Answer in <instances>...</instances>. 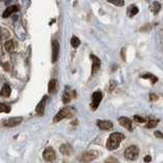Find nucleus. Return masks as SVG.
I'll return each instance as SVG.
<instances>
[{
    "label": "nucleus",
    "mask_w": 163,
    "mask_h": 163,
    "mask_svg": "<svg viewBox=\"0 0 163 163\" xmlns=\"http://www.w3.org/2000/svg\"><path fill=\"white\" fill-rule=\"evenodd\" d=\"M59 50H60V46H59V42L57 40L52 41V62H57V57H59Z\"/></svg>",
    "instance_id": "f8f14e48"
},
{
    "label": "nucleus",
    "mask_w": 163,
    "mask_h": 163,
    "mask_svg": "<svg viewBox=\"0 0 163 163\" xmlns=\"http://www.w3.org/2000/svg\"><path fill=\"white\" fill-rule=\"evenodd\" d=\"M19 10V6H17V5H13V6H8L7 8L4 10V12H3L2 14V17H9L10 14L13 13V12H16Z\"/></svg>",
    "instance_id": "ddd939ff"
},
{
    "label": "nucleus",
    "mask_w": 163,
    "mask_h": 163,
    "mask_svg": "<svg viewBox=\"0 0 163 163\" xmlns=\"http://www.w3.org/2000/svg\"><path fill=\"white\" fill-rule=\"evenodd\" d=\"M133 119H135V121L140 122V123L146 122V119H145L144 117H142V116H139V115H135V117H133Z\"/></svg>",
    "instance_id": "a878e982"
},
{
    "label": "nucleus",
    "mask_w": 163,
    "mask_h": 163,
    "mask_svg": "<svg viewBox=\"0 0 163 163\" xmlns=\"http://www.w3.org/2000/svg\"><path fill=\"white\" fill-rule=\"evenodd\" d=\"M96 125L103 130H110L113 128V123L109 120H97Z\"/></svg>",
    "instance_id": "0eeeda50"
},
{
    "label": "nucleus",
    "mask_w": 163,
    "mask_h": 163,
    "mask_svg": "<svg viewBox=\"0 0 163 163\" xmlns=\"http://www.w3.org/2000/svg\"><path fill=\"white\" fill-rule=\"evenodd\" d=\"M4 47H5V49L7 50V52H12V50L14 49V44H13V42H12V40L6 41L5 44H4Z\"/></svg>",
    "instance_id": "4be33fe9"
},
{
    "label": "nucleus",
    "mask_w": 163,
    "mask_h": 163,
    "mask_svg": "<svg viewBox=\"0 0 163 163\" xmlns=\"http://www.w3.org/2000/svg\"><path fill=\"white\" fill-rule=\"evenodd\" d=\"M46 100H47V97H46V96H43V99L40 101V103H38L37 107H36V112L38 113V115H41V116H42L43 114H44Z\"/></svg>",
    "instance_id": "9b49d317"
},
{
    "label": "nucleus",
    "mask_w": 163,
    "mask_h": 163,
    "mask_svg": "<svg viewBox=\"0 0 163 163\" xmlns=\"http://www.w3.org/2000/svg\"><path fill=\"white\" fill-rule=\"evenodd\" d=\"M72 96H71V92L69 90H65L63 96H62V100H63V103L64 104H68L69 102L71 101Z\"/></svg>",
    "instance_id": "6ab92c4d"
},
{
    "label": "nucleus",
    "mask_w": 163,
    "mask_h": 163,
    "mask_svg": "<svg viewBox=\"0 0 163 163\" xmlns=\"http://www.w3.org/2000/svg\"><path fill=\"white\" fill-rule=\"evenodd\" d=\"M140 154V149L136 146H129L126 148L124 152V156L128 160H136L139 157Z\"/></svg>",
    "instance_id": "7ed1b4c3"
},
{
    "label": "nucleus",
    "mask_w": 163,
    "mask_h": 163,
    "mask_svg": "<svg viewBox=\"0 0 163 163\" xmlns=\"http://www.w3.org/2000/svg\"><path fill=\"white\" fill-rule=\"evenodd\" d=\"M158 99V96L155 95V93H150V100L151 101H156Z\"/></svg>",
    "instance_id": "c85d7f7f"
},
{
    "label": "nucleus",
    "mask_w": 163,
    "mask_h": 163,
    "mask_svg": "<svg viewBox=\"0 0 163 163\" xmlns=\"http://www.w3.org/2000/svg\"><path fill=\"white\" fill-rule=\"evenodd\" d=\"M23 121V118L22 117H13V118H9L8 120H7L4 125L7 126V127H12V126H17L19 125L20 123Z\"/></svg>",
    "instance_id": "1a4fd4ad"
},
{
    "label": "nucleus",
    "mask_w": 163,
    "mask_h": 163,
    "mask_svg": "<svg viewBox=\"0 0 163 163\" xmlns=\"http://www.w3.org/2000/svg\"><path fill=\"white\" fill-rule=\"evenodd\" d=\"M105 163H119V161L114 157H109L108 159H106Z\"/></svg>",
    "instance_id": "bb28decb"
},
{
    "label": "nucleus",
    "mask_w": 163,
    "mask_h": 163,
    "mask_svg": "<svg viewBox=\"0 0 163 163\" xmlns=\"http://www.w3.org/2000/svg\"><path fill=\"white\" fill-rule=\"evenodd\" d=\"M0 42H1V38H0Z\"/></svg>",
    "instance_id": "7c9ffc66"
},
{
    "label": "nucleus",
    "mask_w": 163,
    "mask_h": 163,
    "mask_svg": "<svg viewBox=\"0 0 163 163\" xmlns=\"http://www.w3.org/2000/svg\"><path fill=\"white\" fill-rule=\"evenodd\" d=\"M56 89H57V80L52 79V80H50V82L48 83V91L52 93L56 91Z\"/></svg>",
    "instance_id": "412c9836"
},
{
    "label": "nucleus",
    "mask_w": 163,
    "mask_h": 163,
    "mask_svg": "<svg viewBox=\"0 0 163 163\" xmlns=\"http://www.w3.org/2000/svg\"><path fill=\"white\" fill-rule=\"evenodd\" d=\"M151 160H152V158H151V156H149V155L145 156V158H144V161H145V162H150Z\"/></svg>",
    "instance_id": "c756f323"
},
{
    "label": "nucleus",
    "mask_w": 163,
    "mask_h": 163,
    "mask_svg": "<svg viewBox=\"0 0 163 163\" xmlns=\"http://www.w3.org/2000/svg\"><path fill=\"white\" fill-rule=\"evenodd\" d=\"M119 123H120V125L123 126L124 128H126L129 131H131L132 130V124H131V120L126 117H120L118 119Z\"/></svg>",
    "instance_id": "6e6552de"
},
{
    "label": "nucleus",
    "mask_w": 163,
    "mask_h": 163,
    "mask_svg": "<svg viewBox=\"0 0 163 163\" xmlns=\"http://www.w3.org/2000/svg\"><path fill=\"white\" fill-rule=\"evenodd\" d=\"M154 136L156 137H158V139H163V133L161 131H155Z\"/></svg>",
    "instance_id": "cd10ccee"
},
{
    "label": "nucleus",
    "mask_w": 163,
    "mask_h": 163,
    "mask_svg": "<svg viewBox=\"0 0 163 163\" xmlns=\"http://www.w3.org/2000/svg\"><path fill=\"white\" fill-rule=\"evenodd\" d=\"M60 151H61V153H63L64 155H70L72 153V148H71V146H69V145L65 144L63 146H61Z\"/></svg>",
    "instance_id": "f3484780"
},
{
    "label": "nucleus",
    "mask_w": 163,
    "mask_h": 163,
    "mask_svg": "<svg viewBox=\"0 0 163 163\" xmlns=\"http://www.w3.org/2000/svg\"><path fill=\"white\" fill-rule=\"evenodd\" d=\"M75 113V110L74 108L72 107H66V108H63L62 110L57 113L53 118V121L54 122H59L61 120H63L65 118H68V117H71L73 116V114Z\"/></svg>",
    "instance_id": "f03ea898"
},
{
    "label": "nucleus",
    "mask_w": 163,
    "mask_h": 163,
    "mask_svg": "<svg viewBox=\"0 0 163 163\" xmlns=\"http://www.w3.org/2000/svg\"><path fill=\"white\" fill-rule=\"evenodd\" d=\"M10 93H12V88L9 87V85H7V84L3 85L1 91H0V96L2 97H8L10 96Z\"/></svg>",
    "instance_id": "4468645a"
},
{
    "label": "nucleus",
    "mask_w": 163,
    "mask_h": 163,
    "mask_svg": "<svg viewBox=\"0 0 163 163\" xmlns=\"http://www.w3.org/2000/svg\"><path fill=\"white\" fill-rule=\"evenodd\" d=\"M90 57H91V61H92V67H91V73L95 74L96 72L99 70L100 67H101V61L97 57L93 56V54H91L90 56Z\"/></svg>",
    "instance_id": "9d476101"
},
{
    "label": "nucleus",
    "mask_w": 163,
    "mask_h": 163,
    "mask_svg": "<svg viewBox=\"0 0 163 163\" xmlns=\"http://www.w3.org/2000/svg\"><path fill=\"white\" fill-rule=\"evenodd\" d=\"M150 9H151V12H153L154 14H156V13L159 12V10L161 9V4L159 2H157V1H154L150 5Z\"/></svg>",
    "instance_id": "dca6fc26"
},
{
    "label": "nucleus",
    "mask_w": 163,
    "mask_h": 163,
    "mask_svg": "<svg viewBox=\"0 0 163 163\" xmlns=\"http://www.w3.org/2000/svg\"><path fill=\"white\" fill-rule=\"evenodd\" d=\"M43 159L47 162H52L53 160H56V152L53 151L52 148H46V149L43 151Z\"/></svg>",
    "instance_id": "423d86ee"
},
{
    "label": "nucleus",
    "mask_w": 163,
    "mask_h": 163,
    "mask_svg": "<svg viewBox=\"0 0 163 163\" xmlns=\"http://www.w3.org/2000/svg\"><path fill=\"white\" fill-rule=\"evenodd\" d=\"M102 99H103V95L101 91H96L93 92L92 97H91V109L92 110H96L99 108L101 102H102Z\"/></svg>",
    "instance_id": "20e7f679"
},
{
    "label": "nucleus",
    "mask_w": 163,
    "mask_h": 163,
    "mask_svg": "<svg viewBox=\"0 0 163 163\" xmlns=\"http://www.w3.org/2000/svg\"><path fill=\"white\" fill-rule=\"evenodd\" d=\"M79 44H80V40H79V38H77L76 36H73V37L71 38V45L73 46L74 48H77Z\"/></svg>",
    "instance_id": "5701e85b"
},
{
    "label": "nucleus",
    "mask_w": 163,
    "mask_h": 163,
    "mask_svg": "<svg viewBox=\"0 0 163 163\" xmlns=\"http://www.w3.org/2000/svg\"><path fill=\"white\" fill-rule=\"evenodd\" d=\"M142 78H144V79H149V80H151L152 84H155V83L158 81V78L156 77V76L153 75V74H151V73H147V74L142 75Z\"/></svg>",
    "instance_id": "a211bd4d"
},
{
    "label": "nucleus",
    "mask_w": 163,
    "mask_h": 163,
    "mask_svg": "<svg viewBox=\"0 0 163 163\" xmlns=\"http://www.w3.org/2000/svg\"><path fill=\"white\" fill-rule=\"evenodd\" d=\"M158 120L156 119H150V120L147 121V124H146V127L147 128H153V127H156L157 124H158Z\"/></svg>",
    "instance_id": "aec40b11"
},
{
    "label": "nucleus",
    "mask_w": 163,
    "mask_h": 163,
    "mask_svg": "<svg viewBox=\"0 0 163 163\" xmlns=\"http://www.w3.org/2000/svg\"><path fill=\"white\" fill-rule=\"evenodd\" d=\"M124 135L120 132H114L109 136V139L107 141V149L108 150H115L119 147V145L124 140Z\"/></svg>",
    "instance_id": "f257e3e1"
},
{
    "label": "nucleus",
    "mask_w": 163,
    "mask_h": 163,
    "mask_svg": "<svg viewBox=\"0 0 163 163\" xmlns=\"http://www.w3.org/2000/svg\"><path fill=\"white\" fill-rule=\"evenodd\" d=\"M139 12V8H137V6L132 4V5H129L128 8H127V14L128 17H132L133 16H136V14Z\"/></svg>",
    "instance_id": "2eb2a0df"
},
{
    "label": "nucleus",
    "mask_w": 163,
    "mask_h": 163,
    "mask_svg": "<svg viewBox=\"0 0 163 163\" xmlns=\"http://www.w3.org/2000/svg\"><path fill=\"white\" fill-rule=\"evenodd\" d=\"M97 152L96 151H87V152H84L81 157H80V160L82 162H90L92 160H95V159L97 157Z\"/></svg>",
    "instance_id": "39448f33"
},
{
    "label": "nucleus",
    "mask_w": 163,
    "mask_h": 163,
    "mask_svg": "<svg viewBox=\"0 0 163 163\" xmlns=\"http://www.w3.org/2000/svg\"><path fill=\"white\" fill-rule=\"evenodd\" d=\"M1 112H5V113H8V112H10L9 106H7V105H5V104L0 103V113H1Z\"/></svg>",
    "instance_id": "393cba45"
},
{
    "label": "nucleus",
    "mask_w": 163,
    "mask_h": 163,
    "mask_svg": "<svg viewBox=\"0 0 163 163\" xmlns=\"http://www.w3.org/2000/svg\"><path fill=\"white\" fill-rule=\"evenodd\" d=\"M108 2L112 3L116 6H123L124 5V0H108Z\"/></svg>",
    "instance_id": "b1692460"
}]
</instances>
